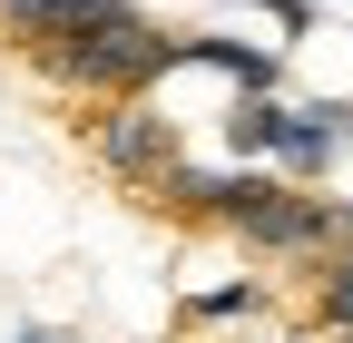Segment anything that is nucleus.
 <instances>
[{
	"label": "nucleus",
	"instance_id": "1",
	"mask_svg": "<svg viewBox=\"0 0 353 343\" xmlns=\"http://www.w3.org/2000/svg\"><path fill=\"white\" fill-rule=\"evenodd\" d=\"M176 39L187 30H167L157 10L128 0V10L50 39V50H30V69L50 79L59 98H79V108H128V98H157V79H176Z\"/></svg>",
	"mask_w": 353,
	"mask_h": 343
},
{
	"label": "nucleus",
	"instance_id": "2",
	"mask_svg": "<svg viewBox=\"0 0 353 343\" xmlns=\"http://www.w3.org/2000/svg\"><path fill=\"white\" fill-rule=\"evenodd\" d=\"M206 226L236 236L245 255H265V265H304V275H314L324 255H334V196L285 187L275 167H226V177H216Z\"/></svg>",
	"mask_w": 353,
	"mask_h": 343
},
{
	"label": "nucleus",
	"instance_id": "3",
	"mask_svg": "<svg viewBox=\"0 0 353 343\" xmlns=\"http://www.w3.org/2000/svg\"><path fill=\"white\" fill-rule=\"evenodd\" d=\"M79 138H88V157H99V177H118L128 196H167L176 177H187V127H176L157 98H128V108H88V127H79Z\"/></svg>",
	"mask_w": 353,
	"mask_h": 343
},
{
	"label": "nucleus",
	"instance_id": "4",
	"mask_svg": "<svg viewBox=\"0 0 353 343\" xmlns=\"http://www.w3.org/2000/svg\"><path fill=\"white\" fill-rule=\"evenodd\" d=\"M353 157V98H285V138H275V177L285 187H314Z\"/></svg>",
	"mask_w": 353,
	"mask_h": 343
},
{
	"label": "nucleus",
	"instance_id": "5",
	"mask_svg": "<svg viewBox=\"0 0 353 343\" xmlns=\"http://www.w3.org/2000/svg\"><path fill=\"white\" fill-rule=\"evenodd\" d=\"M108 10H128V0H0V39L30 59V50H50V39H69L88 20H108Z\"/></svg>",
	"mask_w": 353,
	"mask_h": 343
},
{
	"label": "nucleus",
	"instance_id": "6",
	"mask_svg": "<svg viewBox=\"0 0 353 343\" xmlns=\"http://www.w3.org/2000/svg\"><path fill=\"white\" fill-rule=\"evenodd\" d=\"M285 98H226V167H275Z\"/></svg>",
	"mask_w": 353,
	"mask_h": 343
},
{
	"label": "nucleus",
	"instance_id": "7",
	"mask_svg": "<svg viewBox=\"0 0 353 343\" xmlns=\"http://www.w3.org/2000/svg\"><path fill=\"white\" fill-rule=\"evenodd\" d=\"M187 324H245V314H265V275H236V284H206V294H187L176 304Z\"/></svg>",
	"mask_w": 353,
	"mask_h": 343
},
{
	"label": "nucleus",
	"instance_id": "8",
	"mask_svg": "<svg viewBox=\"0 0 353 343\" xmlns=\"http://www.w3.org/2000/svg\"><path fill=\"white\" fill-rule=\"evenodd\" d=\"M314 324L324 333H353V255H324V265H314Z\"/></svg>",
	"mask_w": 353,
	"mask_h": 343
},
{
	"label": "nucleus",
	"instance_id": "9",
	"mask_svg": "<svg viewBox=\"0 0 353 343\" xmlns=\"http://www.w3.org/2000/svg\"><path fill=\"white\" fill-rule=\"evenodd\" d=\"M236 10H255L265 30H275V50H285V39H304V30H314V0H236Z\"/></svg>",
	"mask_w": 353,
	"mask_h": 343
},
{
	"label": "nucleus",
	"instance_id": "10",
	"mask_svg": "<svg viewBox=\"0 0 353 343\" xmlns=\"http://www.w3.org/2000/svg\"><path fill=\"white\" fill-rule=\"evenodd\" d=\"M10 343H69V333H50V324H20V333H10Z\"/></svg>",
	"mask_w": 353,
	"mask_h": 343
},
{
	"label": "nucleus",
	"instance_id": "11",
	"mask_svg": "<svg viewBox=\"0 0 353 343\" xmlns=\"http://www.w3.org/2000/svg\"><path fill=\"white\" fill-rule=\"evenodd\" d=\"M324 343H353V333H324Z\"/></svg>",
	"mask_w": 353,
	"mask_h": 343
}]
</instances>
